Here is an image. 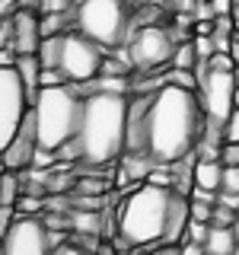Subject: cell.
Instances as JSON below:
<instances>
[{
    "mask_svg": "<svg viewBox=\"0 0 239 255\" xmlns=\"http://www.w3.org/2000/svg\"><path fill=\"white\" fill-rule=\"evenodd\" d=\"M163 80H166V83H175V86H185V90H195V93H198V74H195V70L172 67Z\"/></svg>",
    "mask_w": 239,
    "mask_h": 255,
    "instance_id": "19",
    "label": "cell"
},
{
    "mask_svg": "<svg viewBox=\"0 0 239 255\" xmlns=\"http://www.w3.org/2000/svg\"><path fill=\"white\" fill-rule=\"evenodd\" d=\"M13 51L16 54H35L42 45V16L38 10H13Z\"/></svg>",
    "mask_w": 239,
    "mask_h": 255,
    "instance_id": "12",
    "label": "cell"
},
{
    "mask_svg": "<svg viewBox=\"0 0 239 255\" xmlns=\"http://www.w3.org/2000/svg\"><path fill=\"white\" fill-rule=\"evenodd\" d=\"M233 109H239V86H236V93H233Z\"/></svg>",
    "mask_w": 239,
    "mask_h": 255,
    "instance_id": "37",
    "label": "cell"
},
{
    "mask_svg": "<svg viewBox=\"0 0 239 255\" xmlns=\"http://www.w3.org/2000/svg\"><path fill=\"white\" fill-rule=\"evenodd\" d=\"M61 243L64 236H54L45 220H38L35 214H19L0 246L3 255H54Z\"/></svg>",
    "mask_w": 239,
    "mask_h": 255,
    "instance_id": "7",
    "label": "cell"
},
{
    "mask_svg": "<svg viewBox=\"0 0 239 255\" xmlns=\"http://www.w3.org/2000/svg\"><path fill=\"white\" fill-rule=\"evenodd\" d=\"M236 246H239V239L233 233V227H214L211 223V233H207V243H204L207 255H233Z\"/></svg>",
    "mask_w": 239,
    "mask_h": 255,
    "instance_id": "14",
    "label": "cell"
},
{
    "mask_svg": "<svg viewBox=\"0 0 239 255\" xmlns=\"http://www.w3.org/2000/svg\"><path fill=\"white\" fill-rule=\"evenodd\" d=\"M16 70H19L22 83H26L29 102H35L38 90H42V83H38V77H42V61H38V54H19V58H16Z\"/></svg>",
    "mask_w": 239,
    "mask_h": 255,
    "instance_id": "13",
    "label": "cell"
},
{
    "mask_svg": "<svg viewBox=\"0 0 239 255\" xmlns=\"http://www.w3.org/2000/svg\"><path fill=\"white\" fill-rule=\"evenodd\" d=\"M220 163H223V166H239V140H223V147H220Z\"/></svg>",
    "mask_w": 239,
    "mask_h": 255,
    "instance_id": "24",
    "label": "cell"
},
{
    "mask_svg": "<svg viewBox=\"0 0 239 255\" xmlns=\"http://www.w3.org/2000/svg\"><path fill=\"white\" fill-rule=\"evenodd\" d=\"M204 109L195 90L163 83L127 102V147L153 163H175L195 150L204 131Z\"/></svg>",
    "mask_w": 239,
    "mask_h": 255,
    "instance_id": "1",
    "label": "cell"
},
{
    "mask_svg": "<svg viewBox=\"0 0 239 255\" xmlns=\"http://www.w3.org/2000/svg\"><path fill=\"white\" fill-rule=\"evenodd\" d=\"M233 255H239V246H236V252H233Z\"/></svg>",
    "mask_w": 239,
    "mask_h": 255,
    "instance_id": "42",
    "label": "cell"
},
{
    "mask_svg": "<svg viewBox=\"0 0 239 255\" xmlns=\"http://www.w3.org/2000/svg\"><path fill=\"white\" fill-rule=\"evenodd\" d=\"M54 255H93V252L83 249V246H74V243H61L58 249H54Z\"/></svg>",
    "mask_w": 239,
    "mask_h": 255,
    "instance_id": "30",
    "label": "cell"
},
{
    "mask_svg": "<svg viewBox=\"0 0 239 255\" xmlns=\"http://www.w3.org/2000/svg\"><path fill=\"white\" fill-rule=\"evenodd\" d=\"M0 255H3V246H0Z\"/></svg>",
    "mask_w": 239,
    "mask_h": 255,
    "instance_id": "43",
    "label": "cell"
},
{
    "mask_svg": "<svg viewBox=\"0 0 239 255\" xmlns=\"http://www.w3.org/2000/svg\"><path fill=\"white\" fill-rule=\"evenodd\" d=\"M217 204H227L233 211H239V191H217Z\"/></svg>",
    "mask_w": 239,
    "mask_h": 255,
    "instance_id": "31",
    "label": "cell"
},
{
    "mask_svg": "<svg viewBox=\"0 0 239 255\" xmlns=\"http://www.w3.org/2000/svg\"><path fill=\"white\" fill-rule=\"evenodd\" d=\"M214 227H233L236 223V211L227 204H214V217H211Z\"/></svg>",
    "mask_w": 239,
    "mask_h": 255,
    "instance_id": "21",
    "label": "cell"
},
{
    "mask_svg": "<svg viewBox=\"0 0 239 255\" xmlns=\"http://www.w3.org/2000/svg\"><path fill=\"white\" fill-rule=\"evenodd\" d=\"M42 147V140H38V122H35V109L26 112V118H22L19 131L13 134V140L3 147V169H26L32 166V156H35V150Z\"/></svg>",
    "mask_w": 239,
    "mask_h": 255,
    "instance_id": "11",
    "label": "cell"
},
{
    "mask_svg": "<svg viewBox=\"0 0 239 255\" xmlns=\"http://www.w3.org/2000/svg\"><path fill=\"white\" fill-rule=\"evenodd\" d=\"M83 93V118L74 134L58 147L61 163H83V166H115L127 147V93L102 90V86L77 83Z\"/></svg>",
    "mask_w": 239,
    "mask_h": 255,
    "instance_id": "2",
    "label": "cell"
},
{
    "mask_svg": "<svg viewBox=\"0 0 239 255\" xmlns=\"http://www.w3.org/2000/svg\"><path fill=\"white\" fill-rule=\"evenodd\" d=\"M16 6H19V10H38L42 0H16Z\"/></svg>",
    "mask_w": 239,
    "mask_h": 255,
    "instance_id": "35",
    "label": "cell"
},
{
    "mask_svg": "<svg viewBox=\"0 0 239 255\" xmlns=\"http://www.w3.org/2000/svg\"><path fill=\"white\" fill-rule=\"evenodd\" d=\"M179 255H207L204 252V243H195V239H185L179 246Z\"/></svg>",
    "mask_w": 239,
    "mask_h": 255,
    "instance_id": "29",
    "label": "cell"
},
{
    "mask_svg": "<svg viewBox=\"0 0 239 255\" xmlns=\"http://www.w3.org/2000/svg\"><path fill=\"white\" fill-rule=\"evenodd\" d=\"M22 195L19 169H3L0 172V204H16Z\"/></svg>",
    "mask_w": 239,
    "mask_h": 255,
    "instance_id": "16",
    "label": "cell"
},
{
    "mask_svg": "<svg viewBox=\"0 0 239 255\" xmlns=\"http://www.w3.org/2000/svg\"><path fill=\"white\" fill-rule=\"evenodd\" d=\"M207 233H211V223L188 220V233H185V239H195V243H207Z\"/></svg>",
    "mask_w": 239,
    "mask_h": 255,
    "instance_id": "25",
    "label": "cell"
},
{
    "mask_svg": "<svg viewBox=\"0 0 239 255\" xmlns=\"http://www.w3.org/2000/svg\"><path fill=\"white\" fill-rule=\"evenodd\" d=\"M220 191H239V166H223V185Z\"/></svg>",
    "mask_w": 239,
    "mask_h": 255,
    "instance_id": "27",
    "label": "cell"
},
{
    "mask_svg": "<svg viewBox=\"0 0 239 255\" xmlns=\"http://www.w3.org/2000/svg\"><path fill=\"white\" fill-rule=\"evenodd\" d=\"M233 233H236V239H239V211H236V223H233Z\"/></svg>",
    "mask_w": 239,
    "mask_h": 255,
    "instance_id": "38",
    "label": "cell"
},
{
    "mask_svg": "<svg viewBox=\"0 0 239 255\" xmlns=\"http://www.w3.org/2000/svg\"><path fill=\"white\" fill-rule=\"evenodd\" d=\"M127 0H80L74 6V29L102 48H115L127 38Z\"/></svg>",
    "mask_w": 239,
    "mask_h": 255,
    "instance_id": "5",
    "label": "cell"
},
{
    "mask_svg": "<svg viewBox=\"0 0 239 255\" xmlns=\"http://www.w3.org/2000/svg\"><path fill=\"white\" fill-rule=\"evenodd\" d=\"M16 58H19V54L13 51V45L0 48V67H16Z\"/></svg>",
    "mask_w": 239,
    "mask_h": 255,
    "instance_id": "32",
    "label": "cell"
},
{
    "mask_svg": "<svg viewBox=\"0 0 239 255\" xmlns=\"http://www.w3.org/2000/svg\"><path fill=\"white\" fill-rule=\"evenodd\" d=\"M32 109L26 83H22L16 67H0V153L19 131L26 112Z\"/></svg>",
    "mask_w": 239,
    "mask_h": 255,
    "instance_id": "8",
    "label": "cell"
},
{
    "mask_svg": "<svg viewBox=\"0 0 239 255\" xmlns=\"http://www.w3.org/2000/svg\"><path fill=\"white\" fill-rule=\"evenodd\" d=\"M38 122V140L48 150H58L67 140H74L80 118H83V93L77 83H58V86H42L32 102Z\"/></svg>",
    "mask_w": 239,
    "mask_h": 255,
    "instance_id": "4",
    "label": "cell"
},
{
    "mask_svg": "<svg viewBox=\"0 0 239 255\" xmlns=\"http://www.w3.org/2000/svg\"><path fill=\"white\" fill-rule=\"evenodd\" d=\"M115 252H118V246H109V243H99L93 249V255H115Z\"/></svg>",
    "mask_w": 239,
    "mask_h": 255,
    "instance_id": "34",
    "label": "cell"
},
{
    "mask_svg": "<svg viewBox=\"0 0 239 255\" xmlns=\"http://www.w3.org/2000/svg\"><path fill=\"white\" fill-rule=\"evenodd\" d=\"M140 255H159V249H156V252H147V249H143V252H140Z\"/></svg>",
    "mask_w": 239,
    "mask_h": 255,
    "instance_id": "41",
    "label": "cell"
},
{
    "mask_svg": "<svg viewBox=\"0 0 239 255\" xmlns=\"http://www.w3.org/2000/svg\"><path fill=\"white\" fill-rule=\"evenodd\" d=\"M211 3H214V13L217 16H227L230 10H233V0H211Z\"/></svg>",
    "mask_w": 239,
    "mask_h": 255,
    "instance_id": "33",
    "label": "cell"
},
{
    "mask_svg": "<svg viewBox=\"0 0 239 255\" xmlns=\"http://www.w3.org/2000/svg\"><path fill=\"white\" fill-rule=\"evenodd\" d=\"M19 217V211H16V204H0V243H3V236L10 233L13 220Z\"/></svg>",
    "mask_w": 239,
    "mask_h": 255,
    "instance_id": "22",
    "label": "cell"
},
{
    "mask_svg": "<svg viewBox=\"0 0 239 255\" xmlns=\"http://www.w3.org/2000/svg\"><path fill=\"white\" fill-rule=\"evenodd\" d=\"M198 48L195 42H175V51H172V67H185V70H195L198 67Z\"/></svg>",
    "mask_w": 239,
    "mask_h": 255,
    "instance_id": "18",
    "label": "cell"
},
{
    "mask_svg": "<svg viewBox=\"0 0 239 255\" xmlns=\"http://www.w3.org/2000/svg\"><path fill=\"white\" fill-rule=\"evenodd\" d=\"M106 51L99 42H93L83 32H64V48H61V74L67 77V83H86V80L99 77Z\"/></svg>",
    "mask_w": 239,
    "mask_h": 255,
    "instance_id": "6",
    "label": "cell"
},
{
    "mask_svg": "<svg viewBox=\"0 0 239 255\" xmlns=\"http://www.w3.org/2000/svg\"><path fill=\"white\" fill-rule=\"evenodd\" d=\"M0 172H3V169H0Z\"/></svg>",
    "mask_w": 239,
    "mask_h": 255,
    "instance_id": "44",
    "label": "cell"
},
{
    "mask_svg": "<svg viewBox=\"0 0 239 255\" xmlns=\"http://www.w3.org/2000/svg\"><path fill=\"white\" fill-rule=\"evenodd\" d=\"M195 185L207 191H220L223 185V163L220 159H198L195 163Z\"/></svg>",
    "mask_w": 239,
    "mask_h": 255,
    "instance_id": "15",
    "label": "cell"
},
{
    "mask_svg": "<svg viewBox=\"0 0 239 255\" xmlns=\"http://www.w3.org/2000/svg\"><path fill=\"white\" fill-rule=\"evenodd\" d=\"M115 255H131V252H127V249H118V252H115Z\"/></svg>",
    "mask_w": 239,
    "mask_h": 255,
    "instance_id": "40",
    "label": "cell"
},
{
    "mask_svg": "<svg viewBox=\"0 0 239 255\" xmlns=\"http://www.w3.org/2000/svg\"><path fill=\"white\" fill-rule=\"evenodd\" d=\"M175 6H179V10H185V13H195L198 0H175Z\"/></svg>",
    "mask_w": 239,
    "mask_h": 255,
    "instance_id": "36",
    "label": "cell"
},
{
    "mask_svg": "<svg viewBox=\"0 0 239 255\" xmlns=\"http://www.w3.org/2000/svg\"><path fill=\"white\" fill-rule=\"evenodd\" d=\"M233 93H236V77L233 70H207L198 80V99H201L204 118L211 125H227L233 115Z\"/></svg>",
    "mask_w": 239,
    "mask_h": 255,
    "instance_id": "9",
    "label": "cell"
},
{
    "mask_svg": "<svg viewBox=\"0 0 239 255\" xmlns=\"http://www.w3.org/2000/svg\"><path fill=\"white\" fill-rule=\"evenodd\" d=\"M223 140H239V109H233V115L223 125Z\"/></svg>",
    "mask_w": 239,
    "mask_h": 255,
    "instance_id": "28",
    "label": "cell"
},
{
    "mask_svg": "<svg viewBox=\"0 0 239 255\" xmlns=\"http://www.w3.org/2000/svg\"><path fill=\"white\" fill-rule=\"evenodd\" d=\"M233 77H236V86H239V64H236V70H233Z\"/></svg>",
    "mask_w": 239,
    "mask_h": 255,
    "instance_id": "39",
    "label": "cell"
},
{
    "mask_svg": "<svg viewBox=\"0 0 239 255\" xmlns=\"http://www.w3.org/2000/svg\"><path fill=\"white\" fill-rule=\"evenodd\" d=\"M175 201V188L140 182L121 198L118 207V249H159Z\"/></svg>",
    "mask_w": 239,
    "mask_h": 255,
    "instance_id": "3",
    "label": "cell"
},
{
    "mask_svg": "<svg viewBox=\"0 0 239 255\" xmlns=\"http://www.w3.org/2000/svg\"><path fill=\"white\" fill-rule=\"evenodd\" d=\"M42 207H45V201L38 198V191H35V195L22 191L19 201H16V211H19V214H35V217H38V214H42Z\"/></svg>",
    "mask_w": 239,
    "mask_h": 255,
    "instance_id": "20",
    "label": "cell"
},
{
    "mask_svg": "<svg viewBox=\"0 0 239 255\" xmlns=\"http://www.w3.org/2000/svg\"><path fill=\"white\" fill-rule=\"evenodd\" d=\"M74 6H77L74 0H42L38 13H70Z\"/></svg>",
    "mask_w": 239,
    "mask_h": 255,
    "instance_id": "26",
    "label": "cell"
},
{
    "mask_svg": "<svg viewBox=\"0 0 239 255\" xmlns=\"http://www.w3.org/2000/svg\"><path fill=\"white\" fill-rule=\"evenodd\" d=\"M191 198V195H188ZM214 217V204L211 201H198V198H191V220H201V223H211Z\"/></svg>",
    "mask_w": 239,
    "mask_h": 255,
    "instance_id": "23",
    "label": "cell"
},
{
    "mask_svg": "<svg viewBox=\"0 0 239 255\" xmlns=\"http://www.w3.org/2000/svg\"><path fill=\"white\" fill-rule=\"evenodd\" d=\"M172 51H175L172 32H166L159 26H143V29L134 32V38H131V64H134V70L166 67V64H172Z\"/></svg>",
    "mask_w": 239,
    "mask_h": 255,
    "instance_id": "10",
    "label": "cell"
},
{
    "mask_svg": "<svg viewBox=\"0 0 239 255\" xmlns=\"http://www.w3.org/2000/svg\"><path fill=\"white\" fill-rule=\"evenodd\" d=\"M77 195H106L112 191V179L109 175H77Z\"/></svg>",
    "mask_w": 239,
    "mask_h": 255,
    "instance_id": "17",
    "label": "cell"
}]
</instances>
